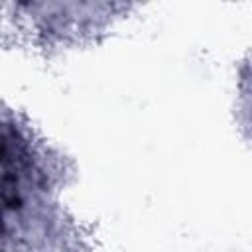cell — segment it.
Here are the masks:
<instances>
[{
    "mask_svg": "<svg viewBox=\"0 0 252 252\" xmlns=\"http://www.w3.org/2000/svg\"><path fill=\"white\" fill-rule=\"evenodd\" d=\"M39 173L32 165L30 144L16 124L0 114V244L26 236L32 209L39 213Z\"/></svg>",
    "mask_w": 252,
    "mask_h": 252,
    "instance_id": "cell-1",
    "label": "cell"
}]
</instances>
